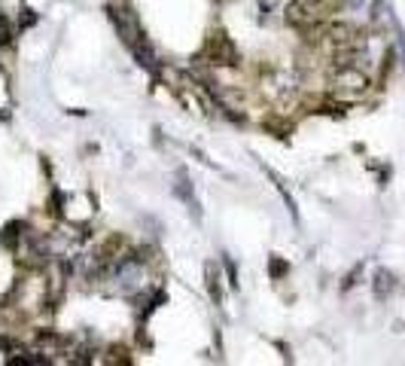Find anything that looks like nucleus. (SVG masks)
Returning a JSON list of instances; mask_svg holds the SVG:
<instances>
[{
    "mask_svg": "<svg viewBox=\"0 0 405 366\" xmlns=\"http://www.w3.org/2000/svg\"><path fill=\"white\" fill-rule=\"evenodd\" d=\"M393 287H396V281H393V274H390V272H384V269H381V272L375 274V296H378V299H384Z\"/></svg>",
    "mask_w": 405,
    "mask_h": 366,
    "instance_id": "3",
    "label": "nucleus"
},
{
    "mask_svg": "<svg viewBox=\"0 0 405 366\" xmlns=\"http://www.w3.org/2000/svg\"><path fill=\"white\" fill-rule=\"evenodd\" d=\"M223 265H226V272H229V287H238V272H235V263L226 256Z\"/></svg>",
    "mask_w": 405,
    "mask_h": 366,
    "instance_id": "5",
    "label": "nucleus"
},
{
    "mask_svg": "<svg viewBox=\"0 0 405 366\" xmlns=\"http://www.w3.org/2000/svg\"><path fill=\"white\" fill-rule=\"evenodd\" d=\"M205 278H207V293L216 305H223V287H219V269L216 263H207L205 265Z\"/></svg>",
    "mask_w": 405,
    "mask_h": 366,
    "instance_id": "1",
    "label": "nucleus"
},
{
    "mask_svg": "<svg viewBox=\"0 0 405 366\" xmlns=\"http://www.w3.org/2000/svg\"><path fill=\"white\" fill-rule=\"evenodd\" d=\"M15 43V24L0 13V49H10Z\"/></svg>",
    "mask_w": 405,
    "mask_h": 366,
    "instance_id": "2",
    "label": "nucleus"
},
{
    "mask_svg": "<svg viewBox=\"0 0 405 366\" xmlns=\"http://www.w3.org/2000/svg\"><path fill=\"white\" fill-rule=\"evenodd\" d=\"M286 272H290V265H286L281 256H272V278H284Z\"/></svg>",
    "mask_w": 405,
    "mask_h": 366,
    "instance_id": "4",
    "label": "nucleus"
}]
</instances>
